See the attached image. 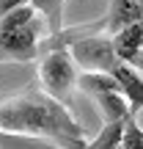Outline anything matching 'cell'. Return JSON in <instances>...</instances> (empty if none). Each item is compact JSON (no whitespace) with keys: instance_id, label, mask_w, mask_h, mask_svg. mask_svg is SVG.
Segmentation results:
<instances>
[{"instance_id":"5b68a950","label":"cell","mask_w":143,"mask_h":149,"mask_svg":"<svg viewBox=\"0 0 143 149\" xmlns=\"http://www.w3.org/2000/svg\"><path fill=\"white\" fill-rule=\"evenodd\" d=\"M110 72L121 83V91H124V97L129 102V113H138L143 108V77L135 72V66L129 61H116Z\"/></svg>"},{"instance_id":"5bb4252c","label":"cell","mask_w":143,"mask_h":149,"mask_svg":"<svg viewBox=\"0 0 143 149\" xmlns=\"http://www.w3.org/2000/svg\"><path fill=\"white\" fill-rule=\"evenodd\" d=\"M138 3H140V6H143V0H138Z\"/></svg>"},{"instance_id":"9c48e42d","label":"cell","mask_w":143,"mask_h":149,"mask_svg":"<svg viewBox=\"0 0 143 149\" xmlns=\"http://www.w3.org/2000/svg\"><path fill=\"white\" fill-rule=\"evenodd\" d=\"M121 138H124V119H118V122H105L102 133L96 135L94 141H88L85 146H91V149H118L121 146Z\"/></svg>"},{"instance_id":"ba28073f","label":"cell","mask_w":143,"mask_h":149,"mask_svg":"<svg viewBox=\"0 0 143 149\" xmlns=\"http://www.w3.org/2000/svg\"><path fill=\"white\" fill-rule=\"evenodd\" d=\"M96 105H99V113L105 122H118V119H127L129 113V102L124 97V91H102V94H94Z\"/></svg>"},{"instance_id":"6da1fadb","label":"cell","mask_w":143,"mask_h":149,"mask_svg":"<svg viewBox=\"0 0 143 149\" xmlns=\"http://www.w3.org/2000/svg\"><path fill=\"white\" fill-rule=\"evenodd\" d=\"M0 130L28 133L36 138H50L61 146H85L83 127L69 116L64 102L53 94L28 91L22 97H3L0 100Z\"/></svg>"},{"instance_id":"8992f818","label":"cell","mask_w":143,"mask_h":149,"mask_svg":"<svg viewBox=\"0 0 143 149\" xmlns=\"http://www.w3.org/2000/svg\"><path fill=\"white\" fill-rule=\"evenodd\" d=\"M105 19H107L105 31L113 36V33H118L121 28L143 19V6L138 0H110V11L105 14Z\"/></svg>"},{"instance_id":"8fae6325","label":"cell","mask_w":143,"mask_h":149,"mask_svg":"<svg viewBox=\"0 0 143 149\" xmlns=\"http://www.w3.org/2000/svg\"><path fill=\"white\" fill-rule=\"evenodd\" d=\"M121 149H143V130L138 127V113H127V119H124Z\"/></svg>"},{"instance_id":"3957f363","label":"cell","mask_w":143,"mask_h":149,"mask_svg":"<svg viewBox=\"0 0 143 149\" xmlns=\"http://www.w3.org/2000/svg\"><path fill=\"white\" fill-rule=\"evenodd\" d=\"M39 80H41L44 91L53 94L55 100L69 102L72 86L77 83V72H74V58L69 50H47L39 55Z\"/></svg>"},{"instance_id":"7c38bea8","label":"cell","mask_w":143,"mask_h":149,"mask_svg":"<svg viewBox=\"0 0 143 149\" xmlns=\"http://www.w3.org/2000/svg\"><path fill=\"white\" fill-rule=\"evenodd\" d=\"M0 61H11V55H8V53H6V50H3V47H0Z\"/></svg>"},{"instance_id":"52a82bcc","label":"cell","mask_w":143,"mask_h":149,"mask_svg":"<svg viewBox=\"0 0 143 149\" xmlns=\"http://www.w3.org/2000/svg\"><path fill=\"white\" fill-rule=\"evenodd\" d=\"M113 47H116V53H118L121 61H132L143 50V19L121 28L118 33H113Z\"/></svg>"},{"instance_id":"4fadbf2b","label":"cell","mask_w":143,"mask_h":149,"mask_svg":"<svg viewBox=\"0 0 143 149\" xmlns=\"http://www.w3.org/2000/svg\"><path fill=\"white\" fill-rule=\"evenodd\" d=\"M3 97H6V94H0V100H3Z\"/></svg>"},{"instance_id":"277c9868","label":"cell","mask_w":143,"mask_h":149,"mask_svg":"<svg viewBox=\"0 0 143 149\" xmlns=\"http://www.w3.org/2000/svg\"><path fill=\"white\" fill-rule=\"evenodd\" d=\"M74 64L85 66V69H113V64L118 58L116 47H113V36H99V31L96 33H88V36H80L77 42L69 47Z\"/></svg>"},{"instance_id":"7a4b0ae2","label":"cell","mask_w":143,"mask_h":149,"mask_svg":"<svg viewBox=\"0 0 143 149\" xmlns=\"http://www.w3.org/2000/svg\"><path fill=\"white\" fill-rule=\"evenodd\" d=\"M0 47L11 55V61L39 58V22L33 3H22L0 17Z\"/></svg>"},{"instance_id":"30bf717a","label":"cell","mask_w":143,"mask_h":149,"mask_svg":"<svg viewBox=\"0 0 143 149\" xmlns=\"http://www.w3.org/2000/svg\"><path fill=\"white\" fill-rule=\"evenodd\" d=\"M30 3L36 6V11L44 14L50 33H58L64 28V3L66 0H30Z\"/></svg>"}]
</instances>
